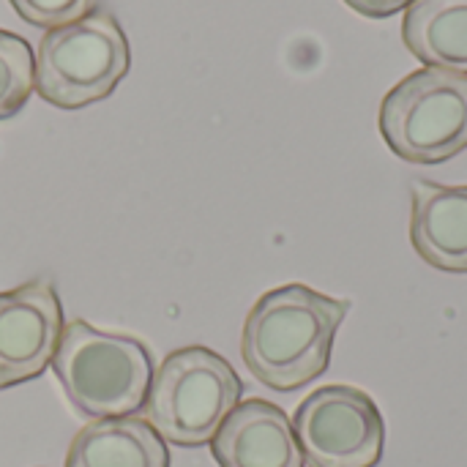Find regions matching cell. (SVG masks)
Instances as JSON below:
<instances>
[{"instance_id": "obj_6", "label": "cell", "mask_w": 467, "mask_h": 467, "mask_svg": "<svg viewBox=\"0 0 467 467\" xmlns=\"http://www.w3.org/2000/svg\"><path fill=\"white\" fill-rule=\"evenodd\" d=\"M309 467H375L386 446V421L369 394L353 386H323L293 419Z\"/></svg>"}, {"instance_id": "obj_1", "label": "cell", "mask_w": 467, "mask_h": 467, "mask_svg": "<svg viewBox=\"0 0 467 467\" xmlns=\"http://www.w3.org/2000/svg\"><path fill=\"white\" fill-rule=\"evenodd\" d=\"M350 301L328 298L301 282L265 293L249 312L241 339L246 369L274 391H298L328 364Z\"/></svg>"}, {"instance_id": "obj_12", "label": "cell", "mask_w": 467, "mask_h": 467, "mask_svg": "<svg viewBox=\"0 0 467 467\" xmlns=\"http://www.w3.org/2000/svg\"><path fill=\"white\" fill-rule=\"evenodd\" d=\"M36 88V57L30 44L0 30V120L14 118Z\"/></svg>"}, {"instance_id": "obj_9", "label": "cell", "mask_w": 467, "mask_h": 467, "mask_svg": "<svg viewBox=\"0 0 467 467\" xmlns=\"http://www.w3.org/2000/svg\"><path fill=\"white\" fill-rule=\"evenodd\" d=\"M410 241L427 265L467 274V186L416 181Z\"/></svg>"}, {"instance_id": "obj_3", "label": "cell", "mask_w": 467, "mask_h": 467, "mask_svg": "<svg viewBox=\"0 0 467 467\" xmlns=\"http://www.w3.org/2000/svg\"><path fill=\"white\" fill-rule=\"evenodd\" d=\"M244 383L238 372L208 348H183L153 372L142 413L175 446H205L238 408Z\"/></svg>"}, {"instance_id": "obj_14", "label": "cell", "mask_w": 467, "mask_h": 467, "mask_svg": "<svg viewBox=\"0 0 467 467\" xmlns=\"http://www.w3.org/2000/svg\"><path fill=\"white\" fill-rule=\"evenodd\" d=\"M345 3L369 19H386V16H394L402 8H408L413 0H345Z\"/></svg>"}, {"instance_id": "obj_10", "label": "cell", "mask_w": 467, "mask_h": 467, "mask_svg": "<svg viewBox=\"0 0 467 467\" xmlns=\"http://www.w3.org/2000/svg\"><path fill=\"white\" fill-rule=\"evenodd\" d=\"M66 467H170V451L145 419H96L71 441Z\"/></svg>"}, {"instance_id": "obj_4", "label": "cell", "mask_w": 467, "mask_h": 467, "mask_svg": "<svg viewBox=\"0 0 467 467\" xmlns=\"http://www.w3.org/2000/svg\"><path fill=\"white\" fill-rule=\"evenodd\" d=\"M131 63L129 38L118 19L93 8L88 16L47 30L36 52V90L60 109L107 99Z\"/></svg>"}, {"instance_id": "obj_2", "label": "cell", "mask_w": 467, "mask_h": 467, "mask_svg": "<svg viewBox=\"0 0 467 467\" xmlns=\"http://www.w3.org/2000/svg\"><path fill=\"white\" fill-rule=\"evenodd\" d=\"M52 369L71 405L90 419L134 416L153 380V361L142 342L104 334L85 320L63 326Z\"/></svg>"}, {"instance_id": "obj_13", "label": "cell", "mask_w": 467, "mask_h": 467, "mask_svg": "<svg viewBox=\"0 0 467 467\" xmlns=\"http://www.w3.org/2000/svg\"><path fill=\"white\" fill-rule=\"evenodd\" d=\"M14 11L36 27H63L88 16L99 0H8Z\"/></svg>"}, {"instance_id": "obj_5", "label": "cell", "mask_w": 467, "mask_h": 467, "mask_svg": "<svg viewBox=\"0 0 467 467\" xmlns=\"http://www.w3.org/2000/svg\"><path fill=\"white\" fill-rule=\"evenodd\" d=\"M386 145L410 164H441L467 148V77L419 68L397 82L378 118Z\"/></svg>"}, {"instance_id": "obj_7", "label": "cell", "mask_w": 467, "mask_h": 467, "mask_svg": "<svg viewBox=\"0 0 467 467\" xmlns=\"http://www.w3.org/2000/svg\"><path fill=\"white\" fill-rule=\"evenodd\" d=\"M63 337V306L49 279L0 293V391L38 378Z\"/></svg>"}, {"instance_id": "obj_11", "label": "cell", "mask_w": 467, "mask_h": 467, "mask_svg": "<svg viewBox=\"0 0 467 467\" xmlns=\"http://www.w3.org/2000/svg\"><path fill=\"white\" fill-rule=\"evenodd\" d=\"M402 38L424 66L467 77V0H413Z\"/></svg>"}, {"instance_id": "obj_8", "label": "cell", "mask_w": 467, "mask_h": 467, "mask_svg": "<svg viewBox=\"0 0 467 467\" xmlns=\"http://www.w3.org/2000/svg\"><path fill=\"white\" fill-rule=\"evenodd\" d=\"M219 467H304L287 413L265 400H246L211 441Z\"/></svg>"}]
</instances>
